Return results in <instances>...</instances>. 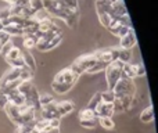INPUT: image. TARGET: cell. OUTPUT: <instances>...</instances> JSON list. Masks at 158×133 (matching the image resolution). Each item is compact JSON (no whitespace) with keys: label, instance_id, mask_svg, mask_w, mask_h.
Wrapping results in <instances>:
<instances>
[{"label":"cell","instance_id":"6da1fadb","mask_svg":"<svg viewBox=\"0 0 158 133\" xmlns=\"http://www.w3.org/2000/svg\"><path fill=\"white\" fill-rule=\"evenodd\" d=\"M78 78L79 76L69 67L64 68V69H61L60 72L54 76V79H53V82H52V89L54 90L57 94H65V93H68L69 90L74 87Z\"/></svg>","mask_w":158,"mask_h":133},{"label":"cell","instance_id":"7a4b0ae2","mask_svg":"<svg viewBox=\"0 0 158 133\" xmlns=\"http://www.w3.org/2000/svg\"><path fill=\"white\" fill-rule=\"evenodd\" d=\"M43 8L50 15H54L57 18L64 19V21L74 13V11L68 10L61 0H43Z\"/></svg>","mask_w":158,"mask_h":133},{"label":"cell","instance_id":"3957f363","mask_svg":"<svg viewBox=\"0 0 158 133\" xmlns=\"http://www.w3.org/2000/svg\"><path fill=\"white\" fill-rule=\"evenodd\" d=\"M96 63H97V58H96L94 53H93V54H85V56L78 57L69 68H71L78 76H81L82 73H86L90 68L94 67Z\"/></svg>","mask_w":158,"mask_h":133},{"label":"cell","instance_id":"277c9868","mask_svg":"<svg viewBox=\"0 0 158 133\" xmlns=\"http://www.w3.org/2000/svg\"><path fill=\"white\" fill-rule=\"evenodd\" d=\"M122 65L123 64L121 61H112L108 67L106 68V81L108 90H112L115 87V85L118 83V81L122 76Z\"/></svg>","mask_w":158,"mask_h":133},{"label":"cell","instance_id":"5b68a950","mask_svg":"<svg viewBox=\"0 0 158 133\" xmlns=\"http://www.w3.org/2000/svg\"><path fill=\"white\" fill-rule=\"evenodd\" d=\"M112 92L115 94V98H121L123 96H135L136 94V86H135L132 79L121 78L118 83L115 85V87L112 89Z\"/></svg>","mask_w":158,"mask_h":133},{"label":"cell","instance_id":"8992f818","mask_svg":"<svg viewBox=\"0 0 158 133\" xmlns=\"http://www.w3.org/2000/svg\"><path fill=\"white\" fill-rule=\"evenodd\" d=\"M39 119L44 121H52V119H61L60 114H58L57 108H56V103H52L46 107H42L40 110V118Z\"/></svg>","mask_w":158,"mask_h":133},{"label":"cell","instance_id":"52a82bcc","mask_svg":"<svg viewBox=\"0 0 158 133\" xmlns=\"http://www.w3.org/2000/svg\"><path fill=\"white\" fill-rule=\"evenodd\" d=\"M107 29H108L114 36H118V38L121 39V38H123V36L128 35V32L131 29H133V28L123 27V25H121L117 19H111V22H110V25H108V28H107Z\"/></svg>","mask_w":158,"mask_h":133},{"label":"cell","instance_id":"ba28073f","mask_svg":"<svg viewBox=\"0 0 158 133\" xmlns=\"http://www.w3.org/2000/svg\"><path fill=\"white\" fill-rule=\"evenodd\" d=\"M6 112H7L8 118L11 119V122L14 123L15 126H19L21 125V108L17 106H14V104L8 103L7 106L4 107Z\"/></svg>","mask_w":158,"mask_h":133},{"label":"cell","instance_id":"9c48e42d","mask_svg":"<svg viewBox=\"0 0 158 133\" xmlns=\"http://www.w3.org/2000/svg\"><path fill=\"white\" fill-rule=\"evenodd\" d=\"M94 114L97 118H111L114 115L112 103H104V101H101L97 106V108L94 110Z\"/></svg>","mask_w":158,"mask_h":133},{"label":"cell","instance_id":"30bf717a","mask_svg":"<svg viewBox=\"0 0 158 133\" xmlns=\"http://www.w3.org/2000/svg\"><path fill=\"white\" fill-rule=\"evenodd\" d=\"M137 43V39H136V35H135V31L131 29L128 32V35L121 38V49H126V50H132V47H135Z\"/></svg>","mask_w":158,"mask_h":133},{"label":"cell","instance_id":"8fae6325","mask_svg":"<svg viewBox=\"0 0 158 133\" xmlns=\"http://www.w3.org/2000/svg\"><path fill=\"white\" fill-rule=\"evenodd\" d=\"M128 14V8L125 6V2L123 0H118V2L112 3V13H111V18L115 19L118 17H122Z\"/></svg>","mask_w":158,"mask_h":133},{"label":"cell","instance_id":"7c38bea8","mask_svg":"<svg viewBox=\"0 0 158 133\" xmlns=\"http://www.w3.org/2000/svg\"><path fill=\"white\" fill-rule=\"evenodd\" d=\"M96 11H97V15H100V14H108L111 17L112 3L110 0H96Z\"/></svg>","mask_w":158,"mask_h":133},{"label":"cell","instance_id":"4fadbf2b","mask_svg":"<svg viewBox=\"0 0 158 133\" xmlns=\"http://www.w3.org/2000/svg\"><path fill=\"white\" fill-rule=\"evenodd\" d=\"M56 108H57L60 117L63 118V117H65V115H68L69 112L74 111L75 106L71 101H60V103H56Z\"/></svg>","mask_w":158,"mask_h":133},{"label":"cell","instance_id":"5bb4252c","mask_svg":"<svg viewBox=\"0 0 158 133\" xmlns=\"http://www.w3.org/2000/svg\"><path fill=\"white\" fill-rule=\"evenodd\" d=\"M61 40H63V33H58V35H56L49 43L42 44V46H36V47L39 49V52H50V50L54 49L56 46H58V44L61 43Z\"/></svg>","mask_w":158,"mask_h":133},{"label":"cell","instance_id":"9a60e30c","mask_svg":"<svg viewBox=\"0 0 158 133\" xmlns=\"http://www.w3.org/2000/svg\"><path fill=\"white\" fill-rule=\"evenodd\" d=\"M21 54H22V60H24V63H25V67H28L33 73H35V71H36V61H35V58H33V56L31 54L28 50L22 52Z\"/></svg>","mask_w":158,"mask_h":133},{"label":"cell","instance_id":"2e32d148","mask_svg":"<svg viewBox=\"0 0 158 133\" xmlns=\"http://www.w3.org/2000/svg\"><path fill=\"white\" fill-rule=\"evenodd\" d=\"M140 121L143 123H151L154 121V107L148 106L147 108H144L140 114Z\"/></svg>","mask_w":158,"mask_h":133},{"label":"cell","instance_id":"e0dca14e","mask_svg":"<svg viewBox=\"0 0 158 133\" xmlns=\"http://www.w3.org/2000/svg\"><path fill=\"white\" fill-rule=\"evenodd\" d=\"M6 33H8L10 36H24V29L18 25H14V24H8L7 27H4Z\"/></svg>","mask_w":158,"mask_h":133},{"label":"cell","instance_id":"ac0fdd59","mask_svg":"<svg viewBox=\"0 0 158 133\" xmlns=\"http://www.w3.org/2000/svg\"><path fill=\"white\" fill-rule=\"evenodd\" d=\"M121 78L125 79H132L133 81L136 78V73H135V68L132 64H123L122 65V76Z\"/></svg>","mask_w":158,"mask_h":133},{"label":"cell","instance_id":"d6986e66","mask_svg":"<svg viewBox=\"0 0 158 133\" xmlns=\"http://www.w3.org/2000/svg\"><path fill=\"white\" fill-rule=\"evenodd\" d=\"M36 44H38V38H36L35 33L33 35H24V47L27 50L35 47Z\"/></svg>","mask_w":158,"mask_h":133},{"label":"cell","instance_id":"ffe728a7","mask_svg":"<svg viewBox=\"0 0 158 133\" xmlns=\"http://www.w3.org/2000/svg\"><path fill=\"white\" fill-rule=\"evenodd\" d=\"M132 58V52L126 49H121L119 47V53H118V61H121L122 64H129Z\"/></svg>","mask_w":158,"mask_h":133},{"label":"cell","instance_id":"44dd1931","mask_svg":"<svg viewBox=\"0 0 158 133\" xmlns=\"http://www.w3.org/2000/svg\"><path fill=\"white\" fill-rule=\"evenodd\" d=\"M89 119H97L94 111H92V110H89V108L82 110V111L79 112V121H89Z\"/></svg>","mask_w":158,"mask_h":133},{"label":"cell","instance_id":"7402d4cb","mask_svg":"<svg viewBox=\"0 0 158 133\" xmlns=\"http://www.w3.org/2000/svg\"><path fill=\"white\" fill-rule=\"evenodd\" d=\"M98 123L106 131H112L115 128V123L112 121V118H98Z\"/></svg>","mask_w":158,"mask_h":133},{"label":"cell","instance_id":"603a6c76","mask_svg":"<svg viewBox=\"0 0 158 133\" xmlns=\"http://www.w3.org/2000/svg\"><path fill=\"white\" fill-rule=\"evenodd\" d=\"M101 103V93H94V96H93L92 98H90L89 104H87L86 108L92 110V111H94L96 108H97V106Z\"/></svg>","mask_w":158,"mask_h":133},{"label":"cell","instance_id":"cb8c5ba5","mask_svg":"<svg viewBox=\"0 0 158 133\" xmlns=\"http://www.w3.org/2000/svg\"><path fill=\"white\" fill-rule=\"evenodd\" d=\"M21 49L19 47H15V46H13V49L10 50V52L7 53V54L4 56L6 57V60H14V58H18V57H21Z\"/></svg>","mask_w":158,"mask_h":133},{"label":"cell","instance_id":"d4e9b609","mask_svg":"<svg viewBox=\"0 0 158 133\" xmlns=\"http://www.w3.org/2000/svg\"><path fill=\"white\" fill-rule=\"evenodd\" d=\"M33 76V72L29 69L28 67H24V68H21V72H19V79H21L22 82H25V81H31V78Z\"/></svg>","mask_w":158,"mask_h":133},{"label":"cell","instance_id":"484cf974","mask_svg":"<svg viewBox=\"0 0 158 133\" xmlns=\"http://www.w3.org/2000/svg\"><path fill=\"white\" fill-rule=\"evenodd\" d=\"M115 100V94L112 90H106V92L101 93V101L104 103H114Z\"/></svg>","mask_w":158,"mask_h":133},{"label":"cell","instance_id":"4316f807","mask_svg":"<svg viewBox=\"0 0 158 133\" xmlns=\"http://www.w3.org/2000/svg\"><path fill=\"white\" fill-rule=\"evenodd\" d=\"M68 10L71 11H79V2L78 0H61Z\"/></svg>","mask_w":158,"mask_h":133},{"label":"cell","instance_id":"83f0119b","mask_svg":"<svg viewBox=\"0 0 158 133\" xmlns=\"http://www.w3.org/2000/svg\"><path fill=\"white\" fill-rule=\"evenodd\" d=\"M39 103H40V107H46V106H49V104L54 103V98L50 94H42L40 97H39Z\"/></svg>","mask_w":158,"mask_h":133},{"label":"cell","instance_id":"f1b7e54d","mask_svg":"<svg viewBox=\"0 0 158 133\" xmlns=\"http://www.w3.org/2000/svg\"><path fill=\"white\" fill-rule=\"evenodd\" d=\"M29 7L32 8L35 13H38V11H40V10H44L43 8V0H31Z\"/></svg>","mask_w":158,"mask_h":133},{"label":"cell","instance_id":"f546056e","mask_svg":"<svg viewBox=\"0 0 158 133\" xmlns=\"http://www.w3.org/2000/svg\"><path fill=\"white\" fill-rule=\"evenodd\" d=\"M98 123V118L97 119H89V121H81V125L86 129H94Z\"/></svg>","mask_w":158,"mask_h":133},{"label":"cell","instance_id":"4dcf8cb0","mask_svg":"<svg viewBox=\"0 0 158 133\" xmlns=\"http://www.w3.org/2000/svg\"><path fill=\"white\" fill-rule=\"evenodd\" d=\"M98 17V19H100V22H101V25L103 27H106V28H108V25H110V22H111V17L108 15V14H100V15H97Z\"/></svg>","mask_w":158,"mask_h":133},{"label":"cell","instance_id":"1f68e13d","mask_svg":"<svg viewBox=\"0 0 158 133\" xmlns=\"http://www.w3.org/2000/svg\"><path fill=\"white\" fill-rule=\"evenodd\" d=\"M133 68H135L136 78L137 76H146V68L143 67V64H136V65H133Z\"/></svg>","mask_w":158,"mask_h":133},{"label":"cell","instance_id":"d6a6232c","mask_svg":"<svg viewBox=\"0 0 158 133\" xmlns=\"http://www.w3.org/2000/svg\"><path fill=\"white\" fill-rule=\"evenodd\" d=\"M11 40V36L8 35V33H6L4 31H0V44H6V43H8V42Z\"/></svg>","mask_w":158,"mask_h":133},{"label":"cell","instance_id":"836d02e7","mask_svg":"<svg viewBox=\"0 0 158 133\" xmlns=\"http://www.w3.org/2000/svg\"><path fill=\"white\" fill-rule=\"evenodd\" d=\"M8 104V98L4 93L0 90V110H4V107Z\"/></svg>","mask_w":158,"mask_h":133},{"label":"cell","instance_id":"e575fe53","mask_svg":"<svg viewBox=\"0 0 158 133\" xmlns=\"http://www.w3.org/2000/svg\"><path fill=\"white\" fill-rule=\"evenodd\" d=\"M13 46H14V44L11 43V42H8V43L3 44V46H2V49H0V53H2L3 56H6V54H7L8 52H10L11 49H13Z\"/></svg>","mask_w":158,"mask_h":133},{"label":"cell","instance_id":"d590c367","mask_svg":"<svg viewBox=\"0 0 158 133\" xmlns=\"http://www.w3.org/2000/svg\"><path fill=\"white\" fill-rule=\"evenodd\" d=\"M112 107H114V112H122L123 108H122V104H121V101L118 100V98H115L114 103H112Z\"/></svg>","mask_w":158,"mask_h":133},{"label":"cell","instance_id":"8d00e7d4","mask_svg":"<svg viewBox=\"0 0 158 133\" xmlns=\"http://www.w3.org/2000/svg\"><path fill=\"white\" fill-rule=\"evenodd\" d=\"M31 0H15V4L14 6H18V7H28L29 6Z\"/></svg>","mask_w":158,"mask_h":133},{"label":"cell","instance_id":"74e56055","mask_svg":"<svg viewBox=\"0 0 158 133\" xmlns=\"http://www.w3.org/2000/svg\"><path fill=\"white\" fill-rule=\"evenodd\" d=\"M60 122H61V119H52V121H49V126L50 128H58L60 129Z\"/></svg>","mask_w":158,"mask_h":133},{"label":"cell","instance_id":"f35d334b","mask_svg":"<svg viewBox=\"0 0 158 133\" xmlns=\"http://www.w3.org/2000/svg\"><path fill=\"white\" fill-rule=\"evenodd\" d=\"M40 133H60V129L58 128H50V126H47L44 131H42Z\"/></svg>","mask_w":158,"mask_h":133},{"label":"cell","instance_id":"ab89813d","mask_svg":"<svg viewBox=\"0 0 158 133\" xmlns=\"http://www.w3.org/2000/svg\"><path fill=\"white\" fill-rule=\"evenodd\" d=\"M28 133H40V132H39L38 129H32V131H31V132H28Z\"/></svg>","mask_w":158,"mask_h":133},{"label":"cell","instance_id":"60d3db41","mask_svg":"<svg viewBox=\"0 0 158 133\" xmlns=\"http://www.w3.org/2000/svg\"><path fill=\"white\" fill-rule=\"evenodd\" d=\"M110 2H111V3H115V2H118V0H110Z\"/></svg>","mask_w":158,"mask_h":133}]
</instances>
